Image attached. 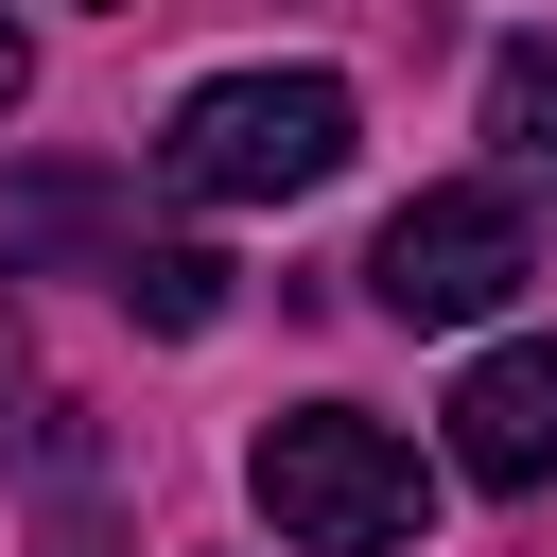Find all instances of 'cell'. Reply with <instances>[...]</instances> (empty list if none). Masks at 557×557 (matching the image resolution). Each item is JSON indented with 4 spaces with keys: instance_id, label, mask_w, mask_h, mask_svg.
<instances>
[{
    "instance_id": "6da1fadb",
    "label": "cell",
    "mask_w": 557,
    "mask_h": 557,
    "mask_svg": "<svg viewBox=\"0 0 557 557\" xmlns=\"http://www.w3.org/2000/svg\"><path fill=\"white\" fill-rule=\"evenodd\" d=\"M244 487H261V522H278L296 557H418V540H435V453H418L400 418H366V400L261 418V435H244Z\"/></svg>"
},
{
    "instance_id": "7a4b0ae2",
    "label": "cell",
    "mask_w": 557,
    "mask_h": 557,
    "mask_svg": "<svg viewBox=\"0 0 557 557\" xmlns=\"http://www.w3.org/2000/svg\"><path fill=\"white\" fill-rule=\"evenodd\" d=\"M348 139H366L348 70H209V87L157 122V174H174L191 209H296V191L348 174Z\"/></svg>"
},
{
    "instance_id": "3957f363",
    "label": "cell",
    "mask_w": 557,
    "mask_h": 557,
    "mask_svg": "<svg viewBox=\"0 0 557 557\" xmlns=\"http://www.w3.org/2000/svg\"><path fill=\"white\" fill-rule=\"evenodd\" d=\"M522 278H540V226H522V191H487V174L383 209V244H366V296H383L400 331H470V313H505Z\"/></svg>"
},
{
    "instance_id": "277c9868",
    "label": "cell",
    "mask_w": 557,
    "mask_h": 557,
    "mask_svg": "<svg viewBox=\"0 0 557 557\" xmlns=\"http://www.w3.org/2000/svg\"><path fill=\"white\" fill-rule=\"evenodd\" d=\"M453 470L470 487H540L557 470V331H522V348H487L453 383Z\"/></svg>"
},
{
    "instance_id": "5b68a950",
    "label": "cell",
    "mask_w": 557,
    "mask_h": 557,
    "mask_svg": "<svg viewBox=\"0 0 557 557\" xmlns=\"http://www.w3.org/2000/svg\"><path fill=\"white\" fill-rule=\"evenodd\" d=\"M104 278H122L139 331H226V261L209 244H104Z\"/></svg>"
},
{
    "instance_id": "8992f818",
    "label": "cell",
    "mask_w": 557,
    "mask_h": 557,
    "mask_svg": "<svg viewBox=\"0 0 557 557\" xmlns=\"http://www.w3.org/2000/svg\"><path fill=\"white\" fill-rule=\"evenodd\" d=\"M487 139H505L522 174H557V35H505V52H487Z\"/></svg>"
},
{
    "instance_id": "52a82bcc",
    "label": "cell",
    "mask_w": 557,
    "mask_h": 557,
    "mask_svg": "<svg viewBox=\"0 0 557 557\" xmlns=\"http://www.w3.org/2000/svg\"><path fill=\"white\" fill-rule=\"evenodd\" d=\"M35 244H104V174H17V191H0V278H17Z\"/></svg>"
},
{
    "instance_id": "ba28073f",
    "label": "cell",
    "mask_w": 557,
    "mask_h": 557,
    "mask_svg": "<svg viewBox=\"0 0 557 557\" xmlns=\"http://www.w3.org/2000/svg\"><path fill=\"white\" fill-rule=\"evenodd\" d=\"M17 104H35V35L0 17V122H17Z\"/></svg>"
}]
</instances>
